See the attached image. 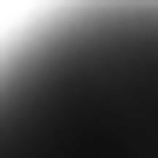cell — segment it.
Instances as JSON below:
<instances>
[{"mask_svg":"<svg viewBox=\"0 0 158 158\" xmlns=\"http://www.w3.org/2000/svg\"><path fill=\"white\" fill-rule=\"evenodd\" d=\"M0 158H158V0H70L12 35Z\"/></svg>","mask_w":158,"mask_h":158,"instance_id":"6da1fadb","label":"cell"}]
</instances>
